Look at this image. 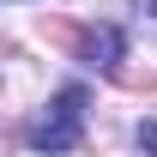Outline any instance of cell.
<instances>
[{
	"mask_svg": "<svg viewBox=\"0 0 157 157\" xmlns=\"http://www.w3.org/2000/svg\"><path fill=\"white\" fill-rule=\"evenodd\" d=\"M78 139H85V85H67V91H55L48 109L24 127V145H30V151L60 157V151H73Z\"/></svg>",
	"mask_w": 157,
	"mask_h": 157,
	"instance_id": "cell-1",
	"label": "cell"
},
{
	"mask_svg": "<svg viewBox=\"0 0 157 157\" xmlns=\"http://www.w3.org/2000/svg\"><path fill=\"white\" fill-rule=\"evenodd\" d=\"M121 55H127V36H121L115 24H91V30L78 36V60H85L91 73H115Z\"/></svg>",
	"mask_w": 157,
	"mask_h": 157,
	"instance_id": "cell-2",
	"label": "cell"
},
{
	"mask_svg": "<svg viewBox=\"0 0 157 157\" xmlns=\"http://www.w3.org/2000/svg\"><path fill=\"white\" fill-rule=\"evenodd\" d=\"M133 139H139V151H145V157H157V121H139Z\"/></svg>",
	"mask_w": 157,
	"mask_h": 157,
	"instance_id": "cell-3",
	"label": "cell"
},
{
	"mask_svg": "<svg viewBox=\"0 0 157 157\" xmlns=\"http://www.w3.org/2000/svg\"><path fill=\"white\" fill-rule=\"evenodd\" d=\"M133 18H139V24H151V30H157V0H133Z\"/></svg>",
	"mask_w": 157,
	"mask_h": 157,
	"instance_id": "cell-4",
	"label": "cell"
}]
</instances>
